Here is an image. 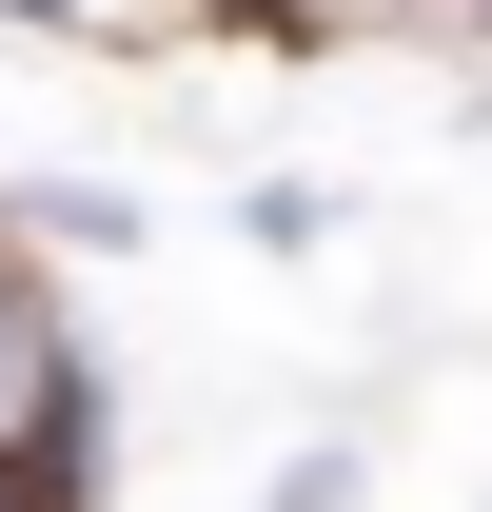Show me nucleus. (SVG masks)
<instances>
[{
    "mask_svg": "<svg viewBox=\"0 0 492 512\" xmlns=\"http://www.w3.org/2000/svg\"><path fill=\"white\" fill-rule=\"evenodd\" d=\"M79 453H99V355H79V316L0 256V473H60L79 493Z\"/></svg>",
    "mask_w": 492,
    "mask_h": 512,
    "instance_id": "f257e3e1",
    "label": "nucleus"
}]
</instances>
